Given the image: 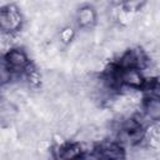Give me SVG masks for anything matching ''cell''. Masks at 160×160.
<instances>
[{"mask_svg": "<svg viewBox=\"0 0 160 160\" xmlns=\"http://www.w3.org/2000/svg\"><path fill=\"white\" fill-rule=\"evenodd\" d=\"M11 79V70L5 61H0V84H6Z\"/></svg>", "mask_w": 160, "mask_h": 160, "instance_id": "ba28073f", "label": "cell"}, {"mask_svg": "<svg viewBox=\"0 0 160 160\" xmlns=\"http://www.w3.org/2000/svg\"><path fill=\"white\" fill-rule=\"evenodd\" d=\"M5 62L11 71H22L29 65V59L26 54L20 49H14L6 54Z\"/></svg>", "mask_w": 160, "mask_h": 160, "instance_id": "3957f363", "label": "cell"}, {"mask_svg": "<svg viewBox=\"0 0 160 160\" xmlns=\"http://www.w3.org/2000/svg\"><path fill=\"white\" fill-rule=\"evenodd\" d=\"M92 160H124L122 149L115 142H104L95 148L92 155Z\"/></svg>", "mask_w": 160, "mask_h": 160, "instance_id": "6da1fadb", "label": "cell"}, {"mask_svg": "<svg viewBox=\"0 0 160 160\" xmlns=\"http://www.w3.org/2000/svg\"><path fill=\"white\" fill-rule=\"evenodd\" d=\"M21 24V18L15 8L0 9V30L9 32L16 30Z\"/></svg>", "mask_w": 160, "mask_h": 160, "instance_id": "7a4b0ae2", "label": "cell"}, {"mask_svg": "<svg viewBox=\"0 0 160 160\" xmlns=\"http://www.w3.org/2000/svg\"><path fill=\"white\" fill-rule=\"evenodd\" d=\"M125 84L130 88H140L144 84V79L139 69H121L120 71V84Z\"/></svg>", "mask_w": 160, "mask_h": 160, "instance_id": "277c9868", "label": "cell"}, {"mask_svg": "<svg viewBox=\"0 0 160 160\" xmlns=\"http://www.w3.org/2000/svg\"><path fill=\"white\" fill-rule=\"evenodd\" d=\"M145 110H146V115L149 119L151 120H158L160 116V102L159 99H154L150 98L145 105Z\"/></svg>", "mask_w": 160, "mask_h": 160, "instance_id": "52a82bcc", "label": "cell"}, {"mask_svg": "<svg viewBox=\"0 0 160 160\" xmlns=\"http://www.w3.org/2000/svg\"><path fill=\"white\" fill-rule=\"evenodd\" d=\"M95 19H96V14H95V10L92 8H89V6H85L82 8L79 14H78V21L81 26L84 28H89L91 26L94 22H95Z\"/></svg>", "mask_w": 160, "mask_h": 160, "instance_id": "8992f818", "label": "cell"}, {"mask_svg": "<svg viewBox=\"0 0 160 160\" xmlns=\"http://www.w3.org/2000/svg\"><path fill=\"white\" fill-rule=\"evenodd\" d=\"M82 156V149L79 144H66L58 148V160H80Z\"/></svg>", "mask_w": 160, "mask_h": 160, "instance_id": "5b68a950", "label": "cell"}]
</instances>
